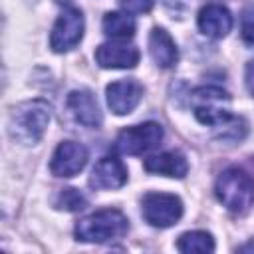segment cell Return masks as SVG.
Masks as SVG:
<instances>
[{"mask_svg": "<svg viewBox=\"0 0 254 254\" xmlns=\"http://www.w3.org/2000/svg\"><path fill=\"white\" fill-rule=\"evenodd\" d=\"M50 105L44 99H30L16 105L8 119V133L20 145H36L50 123Z\"/></svg>", "mask_w": 254, "mask_h": 254, "instance_id": "1", "label": "cell"}, {"mask_svg": "<svg viewBox=\"0 0 254 254\" xmlns=\"http://www.w3.org/2000/svg\"><path fill=\"white\" fill-rule=\"evenodd\" d=\"M214 194L226 210L244 214L254 204V179L246 171L230 167L218 175L214 183Z\"/></svg>", "mask_w": 254, "mask_h": 254, "instance_id": "2", "label": "cell"}, {"mask_svg": "<svg viewBox=\"0 0 254 254\" xmlns=\"http://www.w3.org/2000/svg\"><path fill=\"white\" fill-rule=\"evenodd\" d=\"M127 230H129V220L121 210L101 208V210H95L89 216L81 218L75 224L73 232H75V238L81 242L103 244V242L125 236Z\"/></svg>", "mask_w": 254, "mask_h": 254, "instance_id": "3", "label": "cell"}, {"mask_svg": "<svg viewBox=\"0 0 254 254\" xmlns=\"http://www.w3.org/2000/svg\"><path fill=\"white\" fill-rule=\"evenodd\" d=\"M190 107L194 117L206 127H218L232 117L230 95L216 85H200L190 93Z\"/></svg>", "mask_w": 254, "mask_h": 254, "instance_id": "4", "label": "cell"}, {"mask_svg": "<svg viewBox=\"0 0 254 254\" xmlns=\"http://www.w3.org/2000/svg\"><path fill=\"white\" fill-rule=\"evenodd\" d=\"M163 137H165L163 127L155 121H147V123L133 125V127L119 131L113 147L121 155H143V153L157 149Z\"/></svg>", "mask_w": 254, "mask_h": 254, "instance_id": "5", "label": "cell"}, {"mask_svg": "<svg viewBox=\"0 0 254 254\" xmlns=\"http://www.w3.org/2000/svg\"><path fill=\"white\" fill-rule=\"evenodd\" d=\"M143 218L155 228H169L183 216V202L169 192H147L141 202Z\"/></svg>", "mask_w": 254, "mask_h": 254, "instance_id": "6", "label": "cell"}, {"mask_svg": "<svg viewBox=\"0 0 254 254\" xmlns=\"http://www.w3.org/2000/svg\"><path fill=\"white\" fill-rule=\"evenodd\" d=\"M83 30H85V22H83V14L77 10V8H65L54 28H52V34H50V46L54 52L58 54H64V52H69L73 50L81 38H83Z\"/></svg>", "mask_w": 254, "mask_h": 254, "instance_id": "7", "label": "cell"}, {"mask_svg": "<svg viewBox=\"0 0 254 254\" xmlns=\"http://www.w3.org/2000/svg\"><path fill=\"white\" fill-rule=\"evenodd\" d=\"M87 163V149L75 141H62L50 161V171L54 177H75Z\"/></svg>", "mask_w": 254, "mask_h": 254, "instance_id": "8", "label": "cell"}, {"mask_svg": "<svg viewBox=\"0 0 254 254\" xmlns=\"http://www.w3.org/2000/svg\"><path fill=\"white\" fill-rule=\"evenodd\" d=\"M139 50L123 40L105 42L95 50V62L105 69H131L139 64Z\"/></svg>", "mask_w": 254, "mask_h": 254, "instance_id": "9", "label": "cell"}, {"mask_svg": "<svg viewBox=\"0 0 254 254\" xmlns=\"http://www.w3.org/2000/svg\"><path fill=\"white\" fill-rule=\"evenodd\" d=\"M105 95L107 105L115 115H127L139 105L143 97V85L137 79H119L107 85Z\"/></svg>", "mask_w": 254, "mask_h": 254, "instance_id": "10", "label": "cell"}, {"mask_svg": "<svg viewBox=\"0 0 254 254\" xmlns=\"http://www.w3.org/2000/svg\"><path fill=\"white\" fill-rule=\"evenodd\" d=\"M65 107L67 111L71 113V117L83 125V127H89V129H97L103 121V115H101V109H99V103L95 99V95L87 89H75L67 95L65 99Z\"/></svg>", "mask_w": 254, "mask_h": 254, "instance_id": "11", "label": "cell"}, {"mask_svg": "<svg viewBox=\"0 0 254 254\" xmlns=\"http://www.w3.org/2000/svg\"><path fill=\"white\" fill-rule=\"evenodd\" d=\"M125 183H127V169L117 157H101L89 175V187L95 190L119 189Z\"/></svg>", "mask_w": 254, "mask_h": 254, "instance_id": "12", "label": "cell"}, {"mask_svg": "<svg viewBox=\"0 0 254 254\" xmlns=\"http://www.w3.org/2000/svg\"><path fill=\"white\" fill-rule=\"evenodd\" d=\"M196 24L204 36L220 40L232 30V16L220 4H206L204 8H200L196 16Z\"/></svg>", "mask_w": 254, "mask_h": 254, "instance_id": "13", "label": "cell"}, {"mask_svg": "<svg viewBox=\"0 0 254 254\" xmlns=\"http://www.w3.org/2000/svg\"><path fill=\"white\" fill-rule=\"evenodd\" d=\"M143 169L151 175H163L171 179H183L189 173V163L179 151H165L153 157H147Z\"/></svg>", "mask_w": 254, "mask_h": 254, "instance_id": "14", "label": "cell"}, {"mask_svg": "<svg viewBox=\"0 0 254 254\" xmlns=\"http://www.w3.org/2000/svg\"><path fill=\"white\" fill-rule=\"evenodd\" d=\"M149 54H151L153 62L163 69L173 67L179 60L177 44L165 28H153L151 30V34H149Z\"/></svg>", "mask_w": 254, "mask_h": 254, "instance_id": "15", "label": "cell"}, {"mask_svg": "<svg viewBox=\"0 0 254 254\" xmlns=\"http://www.w3.org/2000/svg\"><path fill=\"white\" fill-rule=\"evenodd\" d=\"M101 28L111 40H129L135 34V20L127 12H107L103 16Z\"/></svg>", "mask_w": 254, "mask_h": 254, "instance_id": "16", "label": "cell"}, {"mask_svg": "<svg viewBox=\"0 0 254 254\" xmlns=\"http://www.w3.org/2000/svg\"><path fill=\"white\" fill-rule=\"evenodd\" d=\"M177 248L185 254H206L214 252V238L204 230L185 232L177 240Z\"/></svg>", "mask_w": 254, "mask_h": 254, "instance_id": "17", "label": "cell"}, {"mask_svg": "<svg viewBox=\"0 0 254 254\" xmlns=\"http://www.w3.org/2000/svg\"><path fill=\"white\" fill-rule=\"evenodd\" d=\"M56 206L58 208H64V210H69V212H77V210H83L87 206V198L77 190V189H62L58 198H56Z\"/></svg>", "mask_w": 254, "mask_h": 254, "instance_id": "18", "label": "cell"}, {"mask_svg": "<svg viewBox=\"0 0 254 254\" xmlns=\"http://www.w3.org/2000/svg\"><path fill=\"white\" fill-rule=\"evenodd\" d=\"M218 133V139L222 141H242L246 135V121L242 117L232 115L228 121H224L222 125L214 127Z\"/></svg>", "mask_w": 254, "mask_h": 254, "instance_id": "19", "label": "cell"}, {"mask_svg": "<svg viewBox=\"0 0 254 254\" xmlns=\"http://www.w3.org/2000/svg\"><path fill=\"white\" fill-rule=\"evenodd\" d=\"M240 34L246 42L254 44V4L246 6L240 16Z\"/></svg>", "mask_w": 254, "mask_h": 254, "instance_id": "20", "label": "cell"}, {"mask_svg": "<svg viewBox=\"0 0 254 254\" xmlns=\"http://www.w3.org/2000/svg\"><path fill=\"white\" fill-rule=\"evenodd\" d=\"M119 4L127 14H147L155 0H119Z\"/></svg>", "mask_w": 254, "mask_h": 254, "instance_id": "21", "label": "cell"}, {"mask_svg": "<svg viewBox=\"0 0 254 254\" xmlns=\"http://www.w3.org/2000/svg\"><path fill=\"white\" fill-rule=\"evenodd\" d=\"M244 83H246V89L250 91V95H254V60H250L246 64V69H244Z\"/></svg>", "mask_w": 254, "mask_h": 254, "instance_id": "22", "label": "cell"}, {"mask_svg": "<svg viewBox=\"0 0 254 254\" xmlns=\"http://www.w3.org/2000/svg\"><path fill=\"white\" fill-rule=\"evenodd\" d=\"M56 2H58V4H69L71 0H56Z\"/></svg>", "mask_w": 254, "mask_h": 254, "instance_id": "23", "label": "cell"}]
</instances>
